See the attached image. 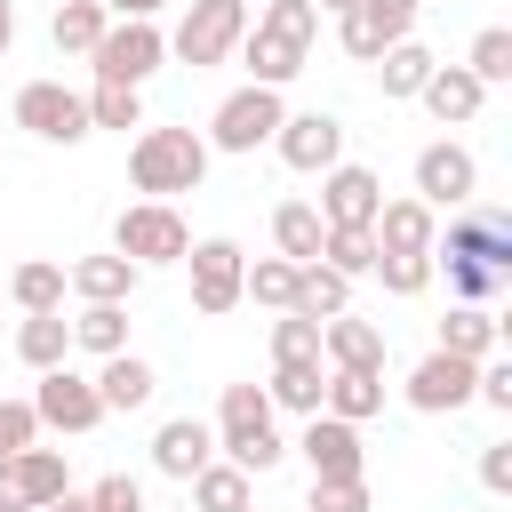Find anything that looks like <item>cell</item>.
<instances>
[{"label": "cell", "instance_id": "1", "mask_svg": "<svg viewBox=\"0 0 512 512\" xmlns=\"http://www.w3.org/2000/svg\"><path fill=\"white\" fill-rule=\"evenodd\" d=\"M312 40H320V8L312 0H264L256 16H248V32H240V64H248V80H264V88H288L304 64H312Z\"/></svg>", "mask_w": 512, "mask_h": 512}, {"label": "cell", "instance_id": "2", "mask_svg": "<svg viewBox=\"0 0 512 512\" xmlns=\"http://www.w3.org/2000/svg\"><path fill=\"white\" fill-rule=\"evenodd\" d=\"M208 136L200 128H136L128 144V184L144 200H176V192H200L208 184Z\"/></svg>", "mask_w": 512, "mask_h": 512}, {"label": "cell", "instance_id": "3", "mask_svg": "<svg viewBox=\"0 0 512 512\" xmlns=\"http://www.w3.org/2000/svg\"><path fill=\"white\" fill-rule=\"evenodd\" d=\"M272 416L280 408L264 400V384H224V400H216V456L240 464V472H272L288 456V440H280Z\"/></svg>", "mask_w": 512, "mask_h": 512}, {"label": "cell", "instance_id": "4", "mask_svg": "<svg viewBox=\"0 0 512 512\" xmlns=\"http://www.w3.org/2000/svg\"><path fill=\"white\" fill-rule=\"evenodd\" d=\"M288 120V104H280V88H264V80H240L216 112H208V152H232V160H256L264 144H272V128Z\"/></svg>", "mask_w": 512, "mask_h": 512}, {"label": "cell", "instance_id": "5", "mask_svg": "<svg viewBox=\"0 0 512 512\" xmlns=\"http://www.w3.org/2000/svg\"><path fill=\"white\" fill-rule=\"evenodd\" d=\"M248 16H256L248 0H184V16H176V32H168V56H176V64H192V72L232 64V48H240Z\"/></svg>", "mask_w": 512, "mask_h": 512}, {"label": "cell", "instance_id": "6", "mask_svg": "<svg viewBox=\"0 0 512 512\" xmlns=\"http://www.w3.org/2000/svg\"><path fill=\"white\" fill-rule=\"evenodd\" d=\"M112 248H120L136 272H152V264H184L192 224L176 216V200H128V208L112 216Z\"/></svg>", "mask_w": 512, "mask_h": 512}, {"label": "cell", "instance_id": "7", "mask_svg": "<svg viewBox=\"0 0 512 512\" xmlns=\"http://www.w3.org/2000/svg\"><path fill=\"white\" fill-rule=\"evenodd\" d=\"M160 64H168V32H160V16H112L104 40L88 48V72H96V80H128V88H144Z\"/></svg>", "mask_w": 512, "mask_h": 512}, {"label": "cell", "instance_id": "8", "mask_svg": "<svg viewBox=\"0 0 512 512\" xmlns=\"http://www.w3.org/2000/svg\"><path fill=\"white\" fill-rule=\"evenodd\" d=\"M184 264H192V312H200V320H224L232 304H248V296H240L248 248H240L232 232H208V240H192V248H184Z\"/></svg>", "mask_w": 512, "mask_h": 512}, {"label": "cell", "instance_id": "9", "mask_svg": "<svg viewBox=\"0 0 512 512\" xmlns=\"http://www.w3.org/2000/svg\"><path fill=\"white\" fill-rule=\"evenodd\" d=\"M32 416H40V432H96L104 424V400H96V376H80L72 360H56V368H40V384H32Z\"/></svg>", "mask_w": 512, "mask_h": 512}, {"label": "cell", "instance_id": "10", "mask_svg": "<svg viewBox=\"0 0 512 512\" xmlns=\"http://www.w3.org/2000/svg\"><path fill=\"white\" fill-rule=\"evenodd\" d=\"M16 128L40 136V144H80V136H96V128H88V96L64 88V80H24V88H16Z\"/></svg>", "mask_w": 512, "mask_h": 512}, {"label": "cell", "instance_id": "11", "mask_svg": "<svg viewBox=\"0 0 512 512\" xmlns=\"http://www.w3.org/2000/svg\"><path fill=\"white\" fill-rule=\"evenodd\" d=\"M416 8H424V0H352V8L336 16V48H344L352 64H376L392 40L416 32Z\"/></svg>", "mask_w": 512, "mask_h": 512}, {"label": "cell", "instance_id": "12", "mask_svg": "<svg viewBox=\"0 0 512 512\" xmlns=\"http://www.w3.org/2000/svg\"><path fill=\"white\" fill-rule=\"evenodd\" d=\"M416 200L424 208H472L480 200V160L456 144V136H432L416 152Z\"/></svg>", "mask_w": 512, "mask_h": 512}, {"label": "cell", "instance_id": "13", "mask_svg": "<svg viewBox=\"0 0 512 512\" xmlns=\"http://www.w3.org/2000/svg\"><path fill=\"white\" fill-rule=\"evenodd\" d=\"M448 256L488 264V272H504V280H512V224H504L496 208H456V224H448V232H432V264H448Z\"/></svg>", "mask_w": 512, "mask_h": 512}, {"label": "cell", "instance_id": "14", "mask_svg": "<svg viewBox=\"0 0 512 512\" xmlns=\"http://www.w3.org/2000/svg\"><path fill=\"white\" fill-rule=\"evenodd\" d=\"M472 376H480V360H456V352L432 344V352L408 368L400 400H408L416 416H456V408H472Z\"/></svg>", "mask_w": 512, "mask_h": 512}, {"label": "cell", "instance_id": "15", "mask_svg": "<svg viewBox=\"0 0 512 512\" xmlns=\"http://www.w3.org/2000/svg\"><path fill=\"white\" fill-rule=\"evenodd\" d=\"M272 152H280L296 176H320V168L344 160V120H336V112H288V120L272 128Z\"/></svg>", "mask_w": 512, "mask_h": 512}, {"label": "cell", "instance_id": "16", "mask_svg": "<svg viewBox=\"0 0 512 512\" xmlns=\"http://www.w3.org/2000/svg\"><path fill=\"white\" fill-rule=\"evenodd\" d=\"M296 456L312 464V480H352V472H368V448H360V424H344V416H304V432H296Z\"/></svg>", "mask_w": 512, "mask_h": 512}, {"label": "cell", "instance_id": "17", "mask_svg": "<svg viewBox=\"0 0 512 512\" xmlns=\"http://www.w3.org/2000/svg\"><path fill=\"white\" fill-rule=\"evenodd\" d=\"M376 200H384V176L360 168V160H336L320 168V224H376Z\"/></svg>", "mask_w": 512, "mask_h": 512}, {"label": "cell", "instance_id": "18", "mask_svg": "<svg viewBox=\"0 0 512 512\" xmlns=\"http://www.w3.org/2000/svg\"><path fill=\"white\" fill-rule=\"evenodd\" d=\"M136 280H144V272H136L120 248H104V256H72V264H64V288H72L80 304H128Z\"/></svg>", "mask_w": 512, "mask_h": 512}, {"label": "cell", "instance_id": "19", "mask_svg": "<svg viewBox=\"0 0 512 512\" xmlns=\"http://www.w3.org/2000/svg\"><path fill=\"white\" fill-rule=\"evenodd\" d=\"M152 392H160L152 360H136V352H104V360H96V400H104V416H136V408H152Z\"/></svg>", "mask_w": 512, "mask_h": 512}, {"label": "cell", "instance_id": "20", "mask_svg": "<svg viewBox=\"0 0 512 512\" xmlns=\"http://www.w3.org/2000/svg\"><path fill=\"white\" fill-rule=\"evenodd\" d=\"M208 456H216V424H200V416H168L152 432V472H168V480H192Z\"/></svg>", "mask_w": 512, "mask_h": 512}, {"label": "cell", "instance_id": "21", "mask_svg": "<svg viewBox=\"0 0 512 512\" xmlns=\"http://www.w3.org/2000/svg\"><path fill=\"white\" fill-rule=\"evenodd\" d=\"M416 104L440 120V128H464V120H480V104H488V88L464 72V64H432V80L416 88Z\"/></svg>", "mask_w": 512, "mask_h": 512}, {"label": "cell", "instance_id": "22", "mask_svg": "<svg viewBox=\"0 0 512 512\" xmlns=\"http://www.w3.org/2000/svg\"><path fill=\"white\" fill-rule=\"evenodd\" d=\"M320 360L328 368H384V328L360 312H336V320H320Z\"/></svg>", "mask_w": 512, "mask_h": 512}, {"label": "cell", "instance_id": "23", "mask_svg": "<svg viewBox=\"0 0 512 512\" xmlns=\"http://www.w3.org/2000/svg\"><path fill=\"white\" fill-rule=\"evenodd\" d=\"M320 408H328V416H344V424H368V416H384V368H328V384H320Z\"/></svg>", "mask_w": 512, "mask_h": 512}, {"label": "cell", "instance_id": "24", "mask_svg": "<svg viewBox=\"0 0 512 512\" xmlns=\"http://www.w3.org/2000/svg\"><path fill=\"white\" fill-rule=\"evenodd\" d=\"M184 488H192V512H256V472H240L224 456H208Z\"/></svg>", "mask_w": 512, "mask_h": 512}, {"label": "cell", "instance_id": "25", "mask_svg": "<svg viewBox=\"0 0 512 512\" xmlns=\"http://www.w3.org/2000/svg\"><path fill=\"white\" fill-rule=\"evenodd\" d=\"M376 248H432V232H440V208H424L416 192H400V200H376Z\"/></svg>", "mask_w": 512, "mask_h": 512}, {"label": "cell", "instance_id": "26", "mask_svg": "<svg viewBox=\"0 0 512 512\" xmlns=\"http://www.w3.org/2000/svg\"><path fill=\"white\" fill-rule=\"evenodd\" d=\"M432 64H440V56H432V48L416 40V32H408V40H392V48L376 56V80H384V104H416V88L432 80Z\"/></svg>", "mask_w": 512, "mask_h": 512}, {"label": "cell", "instance_id": "27", "mask_svg": "<svg viewBox=\"0 0 512 512\" xmlns=\"http://www.w3.org/2000/svg\"><path fill=\"white\" fill-rule=\"evenodd\" d=\"M0 288H8V304H16V312H64V296H72L56 256H24V264H16Z\"/></svg>", "mask_w": 512, "mask_h": 512}, {"label": "cell", "instance_id": "28", "mask_svg": "<svg viewBox=\"0 0 512 512\" xmlns=\"http://www.w3.org/2000/svg\"><path fill=\"white\" fill-rule=\"evenodd\" d=\"M288 312H304V320H336V312H352V280L336 272V264H296V296H288Z\"/></svg>", "mask_w": 512, "mask_h": 512}, {"label": "cell", "instance_id": "29", "mask_svg": "<svg viewBox=\"0 0 512 512\" xmlns=\"http://www.w3.org/2000/svg\"><path fill=\"white\" fill-rule=\"evenodd\" d=\"M504 344V320L488 312V304H448V320H440V352H456V360H488Z\"/></svg>", "mask_w": 512, "mask_h": 512}, {"label": "cell", "instance_id": "30", "mask_svg": "<svg viewBox=\"0 0 512 512\" xmlns=\"http://www.w3.org/2000/svg\"><path fill=\"white\" fill-rule=\"evenodd\" d=\"M16 360L40 376V368H56V360H72V320L64 312H24L16 320Z\"/></svg>", "mask_w": 512, "mask_h": 512}, {"label": "cell", "instance_id": "31", "mask_svg": "<svg viewBox=\"0 0 512 512\" xmlns=\"http://www.w3.org/2000/svg\"><path fill=\"white\" fill-rule=\"evenodd\" d=\"M320 384H328V360H272L264 400L288 408V416H320Z\"/></svg>", "mask_w": 512, "mask_h": 512}, {"label": "cell", "instance_id": "32", "mask_svg": "<svg viewBox=\"0 0 512 512\" xmlns=\"http://www.w3.org/2000/svg\"><path fill=\"white\" fill-rule=\"evenodd\" d=\"M8 464H16V488H24V504H32V512H40L48 496H64V488H72V464H64V448H40V440H32V448H16Z\"/></svg>", "mask_w": 512, "mask_h": 512}, {"label": "cell", "instance_id": "33", "mask_svg": "<svg viewBox=\"0 0 512 512\" xmlns=\"http://www.w3.org/2000/svg\"><path fill=\"white\" fill-rule=\"evenodd\" d=\"M320 232H328V224H320L312 200H280V208H272V248H280L288 264H312V256H320Z\"/></svg>", "mask_w": 512, "mask_h": 512}, {"label": "cell", "instance_id": "34", "mask_svg": "<svg viewBox=\"0 0 512 512\" xmlns=\"http://www.w3.org/2000/svg\"><path fill=\"white\" fill-rule=\"evenodd\" d=\"M104 0H56V16H48V40H56V56H88L96 40H104Z\"/></svg>", "mask_w": 512, "mask_h": 512}, {"label": "cell", "instance_id": "35", "mask_svg": "<svg viewBox=\"0 0 512 512\" xmlns=\"http://www.w3.org/2000/svg\"><path fill=\"white\" fill-rule=\"evenodd\" d=\"M72 352H128V304H80L72 312Z\"/></svg>", "mask_w": 512, "mask_h": 512}, {"label": "cell", "instance_id": "36", "mask_svg": "<svg viewBox=\"0 0 512 512\" xmlns=\"http://www.w3.org/2000/svg\"><path fill=\"white\" fill-rule=\"evenodd\" d=\"M88 128H144V88H128V80H96L88 88Z\"/></svg>", "mask_w": 512, "mask_h": 512}, {"label": "cell", "instance_id": "37", "mask_svg": "<svg viewBox=\"0 0 512 512\" xmlns=\"http://www.w3.org/2000/svg\"><path fill=\"white\" fill-rule=\"evenodd\" d=\"M320 264H336L344 280H368V264H376V232H368V224H328V232H320Z\"/></svg>", "mask_w": 512, "mask_h": 512}, {"label": "cell", "instance_id": "38", "mask_svg": "<svg viewBox=\"0 0 512 512\" xmlns=\"http://www.w3.org/2000/svg\"><path fill=\"white\" fill-rule=\"evenodd\" d=\"M368 272L384 280V296H424L432 288V248H376Z\"/></svg>", "mask_w": 512, "mask_h": 512}, {"label": "cell", "instance_id": "39", "mask_svg": "<svg viewBox=\"0 0 512 512\" xmlns=\"http://www.w3.org/2000/svg\"><path fill=\"white\" fill-rule=\"evenodd\" d=\"M240 296H256V304H272V312H288V296H296V264H288V256H248Z\"/></svg>", "mask_w": 512, "mask_h": 512}, {"label": "cell", "instance_id": "40", "mask_svg": "<svg viewBox=\"0 0 512 512\" xmlns=\"http://www.w3.org/2000/svg\"><path fill=\"white\" fill-rule=\"evenodd\" d=\"M464 72H472L480 88H504V80H512V32H504V24L472 32V56H464Z\"/></svg>", "mask_w": 512, "mask_h": 512}, {"label": "cell", "instance_id": "41", "mask_svg": "<svg viewBox=\"0 0 512 512\" xmlns=\"http://www.w3.org/2000/svg\"><path fill=\"white\" fill-rule=\"evenodd\" d=\"M304 512H376V496H368V472H352V480H312Z\"/></svg>", "mask_w": 512, "mask_h": 512}, {"label": "cell", "instance_id": "42", "mask_svg": "<svg viewBox=\"0 0 512 512\" xmlns=\"http://www.w3.org/2000/svg\"><path fill=\"white\" fill-rule=\"evenodd\" d=\"M272 360H320V320L280 312V320H272Z\"/></svg>", "mask_w": 512, "mask_h": 512}, {"label": "cell", "instance_id": "43", "mask_svg": "<svg viewBox=\"0 0 512 512\" xmlns=\"http://www.w3.org/2000/svg\"><path fill=\"white\" fill-rule=\"evenodd\" d=\"M88 512H152V504H144V480L136 472H104L88 488Z\"/></svg>", "mask_w": 512, "mask_h": 512}, {"label": "cell", "instance_id": "44", "mask_svg": "<svg viewBox=\"0 0 512 512\" xmlns=\"http://www.w3.org/2000/svg\"><path fill=\"white\" fill-rule=\"evenodd\" d=\"M32 440H40L32 400H0V456H16V448H32Z\"/></svg>", "mask_w": 512, "mask_h": 512}, {"label": "cell", "instance_id": "45", "mask_svg": "<svg viewBox=\"0 0 512 512\" xmlns=\"http://www.w3.org/2000/svg\"><path fill=\"white\" fill-rule=\"evenodd\" d=\"M480 488L488 496H512V440H488L480 448Z\"/></svg>", "mask_w": 512, "mask_h": 512}, {"label": "cell", "instance_id": "46", "mask_svg": "<svg viewBox=\"0 0 512 512\" xmlns=\"http://www.w3.org/2000/svg\"><path fill=\"white\" fill-rule=\"evenodd\" d=\"M0 512H32L24 488H16V464H8V456H0Z\"/></svg>", "mask_w": 512, "mask_h": 512}, {"label": "cell", "instance_id": "47", "mask_svg": "<svg viewBox=\"0 0 512 512\" xmlns=\"http://www.w3.org/2000/svg\"><path fill=\"white\" fill-rule=\"evenodd\" d=\"M168 0H104V16H160Z\"/></svg>", "mask_w": 512, "mask_h": 512}, {"label": "cell", "instance_id": "48", "mask_svg": "<svg viewBox=\"0 0 512 512\" xmlns=\"http://www.w3.org/2000/svg\"><path fill=\"white\" fill-rule=\"evenodd\" d=\"M40 512H88V496H72V488H64V496H48Z\"/></svg>", "mask_w": 512, "mask_h": 512}, {"label": "cell", "instance_id": "49", "mask_svg": "<svg viewBox=\"0 0 512 512\" xmlns=\"http://www.w3.org/2000/svg\"><path fill=\"white\" fill-rule=\"evenodd\" d=\"M8 40H16V8L0 0V56H8Z\"/></svg>", "mask_w": 512, "mask_h": 512}, {"label": "cell", "instance_id": "50", "mask_svg": "<svg viewBox=\"0 0 512 512\" xmlns=\"http://www.w3.org/2000/svg\"><path fill=\"white\" fill-rule=\"evenodd\" d=\"M312 8H328V16H344V8H352V0H312Z\"/></svg>", "mask_w": 512, "mask_h": 512}, {"label": "cell", "instance_id": "51", "mask_svg": "<svg viewBox=\"0 0 512 512\" xmlns=\"http://www.w3.org/2000/svg\"><path fill=\"white\" fill-rule=\"evenodd\" d=\"M176 512H192V504H176Z\"/></svg>", "mask_w": 512, "mask_h": 512}, {"label": "cell", "instance_id": "52", "mask_svg": "<svg viewBox=\"0 0 512 512\" xmlns=\"http://www.w3.org/2000/svg\"><path fill=\"white\" fill-rule=\"evenodd\" d=\"M0 304H8V288H0Z\"/></svg>", "mask_w": 512, "mask_h": 512}]
</instances>
